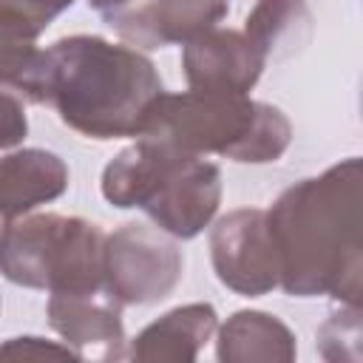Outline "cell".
Masks as SVG:
<instances>
[{
  "instance_id": "12",
  "label": "cell",
  "mask_w": 363,
  "mask_h": 363,
  "mask_svg": "<svg viewBox=\"0 0 363 363\" xmlns=\"http://www.w3.org/2000/svg\"><path fill=\"white\" fill-rule=\"evenodd\" d=\"M218 329L216 309L210 303H187L164 312L153 323H147L128 346L125 357L139 363H190L207 346L213 332Z\"/></svg>"
},
{
  "instance_id": "3",
  "label": "cell",
  "mask_w": 363,
  "mask_h": 363,
  "mask_svg": "<svg viewBox=\"0 0 363 363\" xmlns=\"http://www.w3.org/2000/svg\"><path fill=\"white\" fill-rule=\"evenodd\" d=\"M102 196L145 210L173 238H196L221 204V170L170 142L139 136L102 170Z\"/></svg>"
},
{
  "instance_id": "13",
  "label": "cell",
  "mask_w": 363,
  "mask_h": 363,
  "mask_svg": "<svg viewBox=\"0 0 363 363\" xmlns=\"http://www.w3.org/2000/svg\"><path fill=\"white\" fill-rule=\"evenodd\" d=\"M295 354V335L275 315L241 309L218 329L216 357L221 363H292Z\"/></svg>"
},
{
  "instance_id": "15",
  "label": "cell",
  "mask_w": 363,
  "mask_h": 363,
  "mask_svg": "<svg viewBox=\"0 0 363 363\" xmlns=\"http://www.w3.org/2000/svg\"><path fill=\"white\" fill-rule=\"evenodd\" d=\"M40 60L37 37L0 20V88L26 96Z\"/></svg>"
},
{
  "instance_id": "9",
  "label": "cell",
  "mask_w": 363,
  "mask_h": 363,
  "mask_svg": "<svg viewBox=\"0 0 363 363\" xmlns=\"http://www.w3.org/2000/svg\"><path fill=\"white\" fill-rule=\"evenodd\" d=\"M264 65L267 60L255 45L241 31L230 28H207L184 43L182 51V68L193 91L250 94Z\"/></svg>"
},
{
  "instance_id": "19",
  "label": "cell",
  "mask_w": 363,
  "mask_h": 363,
  "mask_svg": "<svg viewBox=\"0 0 363 363\" xmlns=\"http://www.w3.org/2000/svg\"><path fill=\"white\" fill-rule=\"evenodd\" d=\"M0 357H77L74 349L60 346L54 340H43V337H11L0 346Z\"/></svg>"
},
{
  "instance_id": "5",
  "label": "cell",
  "mask_w": 363,
  "mask_h": 363,
  "mask_svg": "<svg viewBox=\"0 0 363 363\" xmlns=\"http://www.w3.org/2000/svg\"><path fill=\"white\" fill-rule=\"evenodd\" d=\"M99 224L79 216L26 213L0 230V272L11 284L48 289L51 295H82L102 289Z\"/></svg>"
},
{
  "instance_id": "8",
  "label": "cell",
  "mask_w": 363,
  "mask_h": 363,
  "mask_svg": "<svg viewBox=\"0 0 363 363\" xmlns=\"http://www.w3.org/2000/svg\"><path fill=\"white\" fill-rule=\"evenodd\" d=\"M227 0H136L102 14L105 23L136 48L190 43L227 17Z\"/></svg>"
},
{
  "instance_id": "2",
  "label": "cell",
  "mask_w": 363,
  "mask_h": 363,
  "mask_svg": "<svg viewBox=\"0 0 363 363\" xmlns=\"http://www.w3.org/2000/svg\"><path fill=\"white\" fill-rule=\"evenodd\" d=\"M156 65L130 45L74 34L40 48L26 99L48 105L88 139L142 136L162 96Z\"/></svg>"
},
{
  "instance_id": "11",
  "label": "cell",
  "mask_w": 363,
  "mask_h": 363,
  "mask_svg": "<svg viewBox=\"0 0 363 363\" xmlns=\"http://www.w3.org/2000/svg\"><path fill=\"white\" fill-rule=\"evenodd\" d=\"M68 187L65 162L43 147L0 156V221H11L60 199Z\"/></svg>"
},
{
  "instance_id": "10",
  "label": "cell",
  "mask_w": 363,
  "mask_h": 363,
  "mask_svg": "<svg viewBox=\"0 0 363 363\" xmlns=\"http://www.w3.org/2000/svg\"><path fill=\"white\" fill-rule=\"evenodd\" d=\"M48 323L65 340V346L74 349L77 357L122 360L128 352L119 303L105 289L82 295H51Z\"/></svg>"
},
{
  "instance_id": "18",
  "label": "cell",
  "mask_w": 363,
  "mask_h": 363,
  "mask_svg": "<svg viewBox=\"0 0 363 363\" xmlns=\"http://www.w3.org/2000/svg\"><path fill=\"white\" fill-rule=\"evenodd\" d=\"M26 133H28V119H26L23 99L6 88H0V150L20 145L26 139Z\"/></svg>"
},
{
  "instance_id": "4",
  "label": "cell",
  "mask_w": 363,
  "mask_h": 363,
  "mask_svg": "<svg viewBox=\"0 0 363 363\" xmlns=\"http://www.w3.org/2000/svg\"><path fill=\"white\" fill-rule=\"evenodd\" d=\"M142 136L170 142L187 153H218L233 162L264 164L284 156L292 142L289 119L247 94L182 91L156 99Z\"/></svg>"
},
{
  "instance_id": "1",
  "label": "cell",
  "mask_w": 363,
  "mask_h": 363,
  "mask_svg": "<svg viewBox=\"0 0 363 363\" xmlns=\"http://www.w3.org/2000/svg\"><path fill=\"white\" fill-rule=\"evenodd\" d=\"M363 164L349 156L286 187L267 210L278 252V286L295 298L329 295L360 306Z\"/></svg>"
},
{
  "instance_id": "17",
  "label": "cell",
  "mask_w": 363,
  "mask_h": 363,
  "mask_svg": "<svg viewBox=\"0 0 363 363\" xmlns=\"http://www.w3.org/2000/svg\"><path fill=\"white\" fill-rule=\"evenodd\" d=\"M340 340L360 349V306H349L343 312H335L320 329H318V346L326 360H343Z\"/></svg>"
},
{
  "instance_id": "7",
  "label": "cell",
  "mask_w": 363,
  "mask_h": 363,
  "mask_svg": "<svg viewBox=\"0 0 363 363\" xmlns=\"http://www.w3.org/2000/svg\"><path fill=\"white\" fill-rule=\"evenodd\" d=\"M210 258L218 281L247 298L278 286V252L267 224V210L244 207L216 221L210 233Z\"/></svg>"
},
{
  "instance_id": "6",
  "label": "cell",
  "mask_w": 363,
  "mask_h": 363,
  "mask_svg": "<svg viewBox=\"0 0 363 363\" xmlns=\"http://www.w3.org/2000/svg\"><path fill=\"white\" fill-rule=\"evenodd\" d=\"M182 250L162 230L130 221L105 235L102 289L119 306L164 301L182 281Z\"/></svg>"
},
{
  "instance_id": "16",
  "label": "cell",
  "mask_w": 363,
  "mask_h": 363,
  "mask_svg": "<svg viewBox=\"0 0 363 363\" xmlns=\"http://www.w3.org/2000/svg\"><path fill=\"white\" fill-rule=\"evenodd\" d=\"M71 3L74 0H0V20L17 26L31 37H40L48 23Z\"/></svg>"
},
{
  "instance_id": "14",
  "label": "cell",
  "mask_w": 363,
  "mask_h": 363,
  "mask_svg": "<svg viewBox=\"0 0 363 363\" xmlns=\"http://www.w3.org/2000/svg\"><path fill=\"white\" fill-rule=\"evenodd\" d=\"M309 23L312 17L303 0H258L247 14L244 37L264 60H269L295 51V45L309 37Z\"/></svg>"
},
{
  "instance_id": "20",
  "label": "cell",
  "mask_w": 363,
  "mask_h": 363,
  "mask_svg": "<svg viewBox=\"0 0 363 363\" xmlns=\"http://www.w3.org/2000/svg\"><path fill=\"white\" fill-rule=\"evenodd\" d=\"M128 3H133V0H88V6H91V9H96L99 14H108V11H116V9H122V6H128Z\"/></svg>"
}]
</instances>
